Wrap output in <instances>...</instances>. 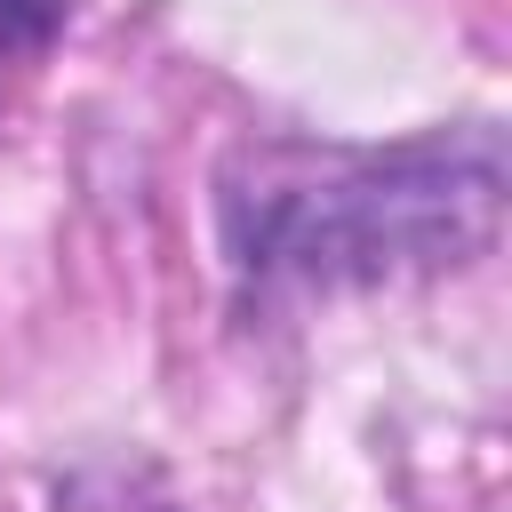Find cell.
<instances>
[{
    "instance_id": "cell-1",
    "label": "cell",
    "mask_w": 512,
    "mask_h": 512,
    "mask_svg": "<svg viewBox=\"0 0 512 512\" xmlns=\"http://www.w3.org/2000/svg\"><path fill=\"white\" fill-rule=\"evenodd\" d=\"M504 136H424L400 152H248L224 176V248L256 296H336L456 272L496 248Z\"/></svg>"
},
{
    "instance_id": "cell-2",
    "label": "cell",
    "mask_w": 512,
    "mask_h": 512,
    "mask_svg": "<svg viewBox=\"0 0 512 512\" xmlns=\"http://www.w3.org/2000/svg\"><path fill=\"white\" fill-rule=\"evenodd\" d=\"M64 24V0H0V48H48Z\"/></svg>"
}]
</instances>
